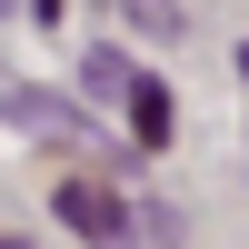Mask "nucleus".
<instances>
[{
    "mask_svg": "<svg viewBox=\"0 0 249 249\" xmlns=\"http://www.w3.org/2000/svg\"><path fill=\"white\" fill-rule=\"evenodd\" d=\"M80 80H90V90H110L120 110H130V140H150V150H160V140L179 130V110H170V90H160V80H140L130 60H120V50H90V60H80Z\"/></svg>",
    "mask_w": 249,
    "mask_h": 249,
    "instance_id": "obj_1",
    "label": "nucleus"
},
{
    "mask_svg": "<svg viewBox=\"0 0 249 249\" xmlns=\"http://www.w3.org/2000/svg\"><path fill=\"white\" fill-rule=\"evenodd\" d=\"M60 230H80V239H130V210H120V190H100V179H70L60 190Z\"/></svg>",
    "mask_w": 249,
    "mask_h": 249,
    "instance_id": "obj_2",
    "label": "nucleus"
},
{
    "mask_svg": "<svg viewBox=\"0 0 249 249\" xmlns=\"http://www.w3.org/2000/svg\"><path fill=\"white\" fill-rule=\"evenodd\" d=\"M0 249H30V239H0Z\"/></svg>",
    "mask_w": 249,
    "mask_h": 249,
    "instance_id": "obj_3",
    "label": "nucleus"
},
{
    "mask_svg": "<svg viewBox=\"0 0 249 249\" xmlns=\"http://www.w3.org/2000/svg\"><path fill=\"white\" fill-rule=\"evenodd\" d=\"M239 80H249V50H239Z\"/></svg>",
    "mask_w": 249,
    "mask_h": 249,
    "instance_id": "obj_4",
    "label": "nucleus"
}]
</instances>
